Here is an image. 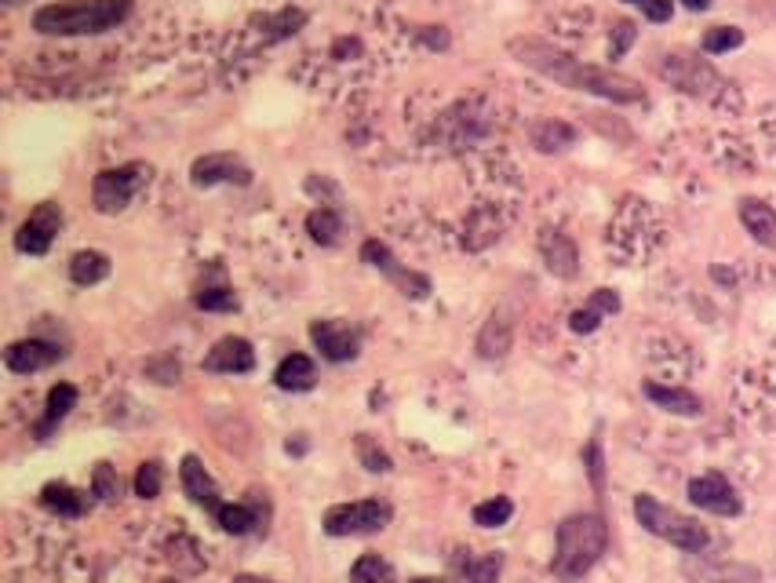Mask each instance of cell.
Instances as JSON below:
<instances>
[{
  "label": "cell",
  "mask_w": 776,
  "mask_h": 583,
  "mask_svg": "<svg viewBox=\"0 0 776 583\" xmlns=\"http://www.w3.org/2000/svg\"><path fill=\"white\" fill-rule=\"evenodd\" d=\"M540 252H544V263H547L550 274L576 278V270H580V252H576V241L569 238V233L544 230L540 233Z\"/></svg>",
  "instance_id": "cell-16"
},
{
  "label": "cell",
  "mask_w": 776,
  "mask_h": 583,
  "mask_svg": "<svg viewBox=\"0 0 776 583\" xmlns=\"http://www.w3.org/2000/svg\"><path fill=\"white\" fill-rule=\"evenodd\" d=\"M73 405H77V387H73V383H55V387L48 391V413H44L41 424L33 427L37 438H48V434L73 413Z\"/></svg>",
  "instance_id": "cell-18"
},
{
  "label": "cell",
  "mask_w": 776,
  "mask_h": 583,
  "mask_svg": "<svg viewBox=\"0 0 776 583\" xmlns=\"http://www.w3.org/2000/svg\"><path fill=\"white\" fill-rule=\"evenodd\" d=\"M583 460H587V475H591V486L602 492L606 489V464H602V445L591 441L587 445V452H583Z\"/></svg>",
  "instance_id": "cell-37"
},
{
  "label": "cell",
  "mask_w": 776,
  "mask_h": 583,
  "mask_svg": "<svg viewBox=\"0 0 776 583\" xmlns=\"http://www.w3.org/2000/svg\"><path fill=\"white\" fill-rule=\"evenodd\" d=\"M350 583H397L394 565L380 554H361L350 569Z\"/></svg>",
  "instance_id": "cell-27"
},
{
  "label": "cell",
  "mask_w": 776,
  "mask_h": 583,
  "mask_svg": "<svg viewBox=\"0 0 776 583\" xmlns=\"http://www.w3.org/2000/svg\"><path fill=\"white\" fill-rule=\"evenodd\" d=\"M4 4H19V0H4Z\"/></svg>",
  "instance_id": "cell-46"
},
{
  "label": "cell",
  "mask_w": 776,
  "mask_h": 583,
  "mask_svg": "<svg viewBox=\"0 0 776 583\" xmlns=\"http://www.w3.org/2000/svg\"><path fill=\"white\" fill-rule=\"evenodd\" d=\"M623 4L642 8V15H645L649 22H671V15H674V4H671V0H623Z\"/></svg>",
  "instance_id": "cell-38"
},
{
  "label": "cell",
  "mask_w": 776,
  "mask_h": 583,
  "mask_svg": "<svg viewBox=\"0 0 776 583\" xmlns=\"http://www.w3.org/2000/svg\"><path fill=\"white\" fill-rule=\"evenodd\" d=\"M310 340L318 343L321 357H329L335 365L358 357V336L346 325H340V321H314L310 325Z\"/></svg>",
  "instance_id": "cell-13"
},
{
  "label": "cell",
  "mask_w": 776,
  "mask_h": 583,
  "mask_svg": "<svg viewBox=\"0 0 776 583\" xmlns=\"http://www.w3.org/2000/svg\"><path fill=\"white\" fill-rule=\"evenodd\" d=\"M645 398L660 405V408H668V413L674 416H700L704 413V405H700V398L693 391H682V387H660V383H645Z\"/></svg>",
  "instance_id": "cell-19"
},
{
  "label": "cell",
  "mask_w": 776,
  "mask_h": 583,
  "mask_svg": "<svg viewBox=\"0 0 776 583\" xmlns=\"http://www.w3.org/2000/svg\"><path fill=\"white\" fill-rule=\"evenodd\" d=\"M303 22H307L303 11H299V8H284V11H278L273 19H267V30H273V33H270L273 41H281V37L299 33V27H303Z\"/></svg>",
  "instance_id": "cell-34"
},
{
  "label": "cell",
  "mask_w": 776,
  "mask_h": 583,
  "mask_svg": "<svg viewBox=\"0 0 776 583\" xmlns=\"http://www.w3.org/2000/svg\"><path fill=\"white\" fill-rule=\"evenodd\" d=\"M507 48L521 66L536 70L540 77L555 81L569 92H587V95L609 98V103H642L645 98V89L634 77H628V73L591 66V62L561 52V48L540 41V37H515Z\"/></svg>",
  "instance_id": "cell-1"
},
{
  "label": "cell",
  "mask_w": 776,
  "mask_h": 583,
  "mask_svg": "<svg viewBox=\"0 0 776 583\" xmlns=\"http://www.w3.org/2000/svg\"><path fill=\"white\" fill-rule=\"evenodd\" d=\"M587 306H594L602 317H606V314H617V310H620V295L612 292V289H598V292L591 295V303H587Z\"/></svg>",
  "instance_id": "cell-42"
},
{
  "label": "cell",
  "mask_w": 776,
  "mask_h": 583,
  "mask_svg": "<svg viewBox=\"0 0 776 583\" xmlns=\"http://www.w3.org/2000/svg\"><path fill=\"white\" fill-rule=\"evenodd\" d=\"M412 583H437V580H412Z\"/></svg>",
  "instance_id": "cell-45"
},
{
  "label": "cell",
  "mask_w": 776,
  "mask_h": 583,
  "mask_svg": "<svg viewBox=\"0 0 776 583\" xmlns=\"http://www.w3.org/2000/svg\"><path fill=\"white\" fill-rule=\"evenodd\" d=\"M391 522V507L380 500H358V503H335L324 514V532L329 537H369Z\"/></svg>",
  "instance_id": "cell-7"
},
{
  "label": "cell",
  "mask_w": 776,
  "mask_h": 583,
  "mask_svg": "<svg viewBox=\"0 0 776 583\" xmlns=\"http://www.w3.org/2000/svg\"><path fill=\"white\" fill-rule=\"evenodd\" d=\"M234 583H270V580H259V576H237Z\"/></svg>",
  "instance_id": "cell-44"
},
{
  "label": "cell",
  "mask_w": 776,
  "mask_h": 583,
  "mask_svg": "<svg viewBox=\"0 0 776 583\" xmlns=\"http://www.w3.org/2000/svg\"><path fill=\"white\" fill-rule=\"evenodd\" d=\"M598 325H602V314H598L594 306L576 310V314L569 317V329H572V332H580V336H587V332H594Z\"/></svg>",
  "instance_id": "cell-40"
},
{
  "label": "cell",
  "mask_w": 776,
  "mask_h": 583,
  "mask_svg": "<svg viewBox=\"0 0 776 583\" xmlns=\"http://www.w3.org/2000/svg\"><path fill=\"white\" fill-rule=\"evenodd\" d=\"M161 583H175V580H161Z\"/></svg>",
  "instance_id": "cell-47"
},
{
  "label": "cell",
  "mask_w": 776,
  "mask_h": 583,
  "mask_svg": "<svg viewBox=\"0 0 776 583\" xmlns=\"http://www.w3.org/2000/svg\"><path fill=\"white\" fill-rule=\"evenodd\" d=\"M358 456H361V464H365L369 470H375V475H386L394 464H391V456H386L383 449H375L369 434H361L358 438Z\"/></svg>",
  "instance_id": "cell-35"
},
{
  "label": "cell",
  "mask_w": 776,
  "mask_h": 583,
  "mask_svg": "<svg viewBox=\"0 0 776 583\" xmlns=\"http://www.w3.org/2000/svg\"><path fill=\"white\" fill-rule=\"evenodd\" d=\"M741 222L762 248H776V212L766 201L744 197V201H741Z\"/></svg>",
  "instance_id": "cell-17"
},
{
  "label": "cell",
  "mask_w": 776,
  "mask_h": 583,
  "mask_svg": "<svg viewBox=\"0 0 776 583\" xmlns=\"http://www.w3.org/2000/svg\"><path fill=\"white\" fill-rule=\"evenodd\" d=\"M146 372H149V376H154L157 383H175V379H179V362H175V357H157V362H149L146 365Z\"/></svg>",
  "instance_id": "cell-41"
},
{
  "label": "cell",
  "mask_w": 776,
  "mask_h": 583,
  "mask_svg": "<svg viewBox=\"0 0 776 583\" xmlns=\"http://www.w3.org/2000/svg\"><path fill=\"white\" fill-rule=\"evenodd\" d=\"M190 183L197 190H208V186H219V183L248 186L252 183V168L237 154H205L190 165Z\"/></svg>",
  "instance_id": "cell-9"
},
{
  "label": "cell",
  "mask_w": 776,
  "mask_h": 583,
  "mask_svg": "<svg viewBox=\"0 0 776 583\" xmlns=\"http://www.w3.org/2000/svg\"><path fill=\"white\" fill-rule=\"evenodd\" d=\"M161 486H165V475H161V464H143L139 470H135V496H143V500H157L161 496Z\"/></svg>",
  "instance_id": "cell-32"
},
{
  "label": "cell",
  "mask_w": 776,
  "mask_h": 583,
  "mask_svg": "<svg viewBox=\"0 0 776 583\" xmlns=\"http://www.w3.org/2000/svg\"><path fill=\"white\" fill-rule=\"evenodd\" d=\"M59 230H62V208L55 201H41L27 216V222L19 227L15 248H19V252H27V256H44L48 248H52Z\"/></svg>",
  "instance_id": "cell-8"
},
{
  "label": "cell",
  "mask_w": 776,
  "mask_h": 583,
  "mask_svg": "<svg viewBox=\"0 0 776 583\" xmlns=\"http://www.w3.org/2000/svg\"><path fill=\"white\" fill-rule=\"evenodd\" d=\"M41 503L52 514H62V518H81L87 511V500L77 489H70L66 481H48V486L41 489Z\"/></svg>",
  "instance_id": "cell-23"
},
{
  "label": "cell",
  "mask_w": 776,
  "mask_h": 583,
  "mask_svg": "<svg viewBox=\"0 0 776 583\" xmlns=\"http://www.w3.org/2000/svg\"><path fill=\"white\" fill-rule=\"evenodd\" d=\"M634 518L638 525H642L645 532H653V537L668 540L671 548H679L685 554H700L707 548V529L693 522V518H685L682 511H674V507L660 503L656 496H638L634 500Z\"/></svg>",
  "instance_id": "cell-4"
},
{
  "label": "cell",
  "mask_w": 776,
  "mask_h": 583,
  "mask_svg": "<svg viewBox=\"0 0 776 583\" xmlns=\"http://www.w3.org/2000/svg\"><path fill=\"white\" fill-rule=\"evenodd\" d=\"M685 576L693 583H758V569L751 565H696L685 562Z\"/></svg>",
  "instance_id": "cell-21"
},
{
  "label": "cell",
  "mask_w": 776,
  "mask_h": 583,
  "mask_svg": "<svg viewBox=\"0 0 776 583\" xmlns=\"http://www.w3.org/2000/svg\"><path fill=\"white\" fill-rule=\"evenodd\" d=\"M478 351L482 357H504L510 351V329H507V321H489L482 332V340H478Z\"/></svg>",
  "instance_id": "cell-31"
},
{
  "label": "cell",
  "mask_w": 776,
  "mask_h": 583,
  "mask_svg": "<svg viewBox=\"0 0 776 583\" xmlns=\"http://www.w3.org/2000/svg\"><path fill=\"white\" fill-rule=\"evenodd\" d=\"M314 379H318V372L307 354H288L278 365V372H273V383H278L281 391H310Z\"/></svg>",
  "instance_id": "cell-20"
},
{
  "label": "cell",
  "mask_w": 776,
  "mask_h": 583,
  "mask_svg": "<svg viewBox=\"0 0 776 583\" xmlns=\"http://www.w3.org/2000/svg\"><path fill=\"white\" fill-rule=\"evenodd\" d=\"M201 310H234L237 306V295L230 289H205V292H197V300H194Z\"/></svg>",
  "instance_id": "cell-36"
},
{
  "label": "cell",
  "mask_w": 776,
  "mask_h": 583,
  "mask_svg": "<svg viewBox=\"0 0 776 583\" xmlns=\"http://www.w3.org/2000/svg\"><path fill=\"white\" fill-rule=\"evenodd\" d=\"M609 548V529H606V518L598 514H572L566 522L558 525V543H555V569L558 580H580L587 576L591 569L602 562V554Z\"/></svg>",
  "instance_id": "cell-3"
},
{
  "label": "cell",
  "mask_w": 776,
  "mask_h": 583,
  "mask_svg": "<svg viewBox=\"0 0 776 583\" xmlns=\"http://www.w3.org/2000/svg\"><path fill=\"white\" fill-rule=\"evenodd\" d=\"M361 259H365L369 267L383 270V274L391 278L405 295H412V300H423V295L431 292V281L423 278V274H412V270H405L383 241H365V244H361Z\"/></svg>",
  "instance_id": "cell-11"
},
{
  "label": "cell",
  "mask_w": 776,
  "mask_h": 583,
  "mask_svg": "<svg viewBox=\"0 0 776 583\" xmlns=\"http://www.w3.org/2000/svg\"><path fill=\"white\" fill-rule=\"evenodd\" d=\"M510 514H515V503L507 500V496H496V500H485L474 507V525L482 529H499L510 522Z\"/></svg>",
  "instance_id": "cell-29"
},
{
  "label": "cell",
  "mask_w": 776,
  "mask_h": 583,
  "mask_svg": "<svg viewBox=\"0 0 776 583\" xmlns=\"http://www.w3.org/2000/svg\"><path fill=\"white\" fill-rule=\"evenodd\" d=\"M576 143V128L566 121H555V117H547V121H536L532 124V146L540 154H558V150H569V146Z\"/></svg>",
  "instance_id": "cell-22"
},
{
  "label": "cell",
  "mask_w": 776,
  "mask_h": 583,
  "mask_svg": "<svg viewBox=\"0 0 776 583\" xmlns=\"http://www.w3.org/2000/svg\"><path fill=\"white\" fill-rule=\"evenodd\" d=\"M682 4L690 8V11H707V8H711V0H682Z\"/></svg>",
  "instance_id": "cell-43"
},
{
  "label": "cell",
  "mask_w": 776,
  "mask_h": 583,
  "mask_svg": "<svg viewBox=\"0 0 776 583\" xmlns=\"http://www.w3.org/2000/svg\"><path fill=\"white\" fill-rule=\"evenodd\" d=\"M741 44H744V30H736V27H711V30L704 33V41H700V48H704L707 55L736 52Z\"/></svg>",
  "instance_id": "cell-30"
},
{
  "label": "cell",
  "mask_w": 776,
  "mask_h": 583,
  "mask_svg": "<svg viewBox=\"0 0 776 583\" xmlns=\"http://www.w3.org/2000/svg\"><path fill=\"white\" fill-rule=\"evenodd\" d=\"M205 368H208V372H227V376H241V372H252V368H256V351H252V343L241 340V336L219 340V343L208 351Z\"/></svg>",
  "instance_id": "cell-15"
},
{
  "label": "cell",
  "mask_w": 776,
  "mask_h": 583,
  "mask_svg": "<svg viewBox=\"0 0 776 583\" xmlns=\"http://www.w3.org/2000/svg\"><path fill=\"white\" fill-rule=\"evenodd\" d=\"M634 37H638V30H634V22H617V30H612V44H609V55L612 59H620L623 52H628V48L634 44Z\"/></svg>",
  "instance_id": "cell-39"
},
{
  "label": "cell",
  "mask_w": 776,
  "mask_h": 583,
  "mask_svg": "<svg viewBox=\"0 0 776 583\" xmlns=\"http://www.w3.org/2000/svg\"><path fill=\"white\" fill-rule=\"evenodd\" d=\"M132 15V0H59L33 11V30L44 37H95L117 30Z\"/></svg>",
  "instance_id": "cell-2"
},
{
  "label": "cell",
  "mask_w": 776,
  "mask_h": 583,
  "mask_svg": "<svg viewBox=\"0 0 776 583\" xmlns=\"http://www.w3.org/2000/svg\"><path fill=\"white\" fill-rule=\"evenodd\" d=\"M216 522L223 532H230V537H245V532H252L262 518H259L256 507H248V503H223Z\"/></svg>",
  "instance_id": "cell-26"
},
{
  "label": "cell",
  "mask_w": 776,
  "mask_h": 583,
  "mask_svg": "<svg viewBox=\"0 0 776 583\" xmlns=\"http://www.w3.org/2000/svg\"><path fill=\"white\" fill-rule=\"evenodd\" d=\"M146 183H149V165H143V160H132V165H121V168H103L92 183L95 212L99 216L124 212V208L146 190Z\"/></svg>",
  "instance_id": "cell-5"
},
{
  "label": "cell",
  "mask_w": 776,
  "mask_h": 583,
  "mask_svg": "<svg viewBox=\"0 0 776 583\" xmlns=\"http://www.w3.org/2000/svg\"><path fill=\"white\" fill-rule=\"evenodd\" d=\"M340 230H343L340 212H335V208H329V205H321V208H314V212L307 216V233L318 244H335Z\"/></svg>",
  "instance_id": "cell-28"
},
{
  "label": "cell",
  "mask_w": 776,
  "mask_h": 583,
  "mask_svg": "<svg viewBox=\"0 0 776 583\" xmlns=\"http://www.w3.org/2000/svg\"><path fill=\"white\" fill-rule=\"evenodd\" d=\"M92 492L99 500H117L121 496V475L110 464H99L95 475H92Z\"/></svg>",
  "instance_id": "cell-33"
},
{
  "label": "cell",
  "mask_w": 776,
  "mask_h": 583,
  "mask_svg": "<svg viewBox=\"0 0 776 583\" xmlns=\"http://www.w3.org/2000/svg\"><path fill=\"white\" fill-rule=\"evenodd\" d=\"M70 278H73V284H99V281H106L110 278V256H103V252H92V248H87V252H77L70 259Z\"/></svg>",
  "instance_id": "cell-25"
},
{
  "label": "cell",
  "mask_w": 776,
  "mask_h": 583,
  "mask_svg": "<svg viewBox=\"0 0 776 583\" xmlns=\"http://www.w3.org/2000/svg\"><path fill=\"white\" fill-rule=\"evenodd\" d=\"M459 583H499L504 573V554H467L456 562Z\"/></svg>",
  "instance_id": "cell-24"
},
{
  "label": "cell",
  "mask_w": 776,
  "mask_h": 583,
  "mask_svg": "<svg viewBox=\"0 0 776 583\" xmlns=\"http://www.w3.org/2000/svg\"><path fill=\"white\" fill-rule=\"evenodd\" d=\"M690 500L700 507V511L718 514V518H736V514L744 511L741 496H736V489L722 475H700V478H693L690 481Z\"/></svg>",
  "instance_id": "cell-10"
},
{
  "label": "cell",
  "mask_w": 776,
  "mask_h": 583,
  "mask_svg": "<svg viewBox=\"0 0 776 583\" xmlns=\"http://www.w3.org/2000/svg\"><path fill=\"white\" fill-rule=\"evenodd\" d=\"M656 73L671 84V89H679L685 95H696V98H711V95H718L725 89L722 73L711 66L707 59H700L693 52H668V55H660Z\"/></svg>",
  "instance_id": "cell-6"
},
{
  "label": "cell",
  "mask_w": 776,
  "mask_h": 583,
  "mask_svg": "<svg viewBox=\"0 0 776 583\" xmlns=\"http://www.w3.org/2000/svg\"><path fill=\"white\" fill-rule=\"evenodd\" d=\"M62 357V351L55 343L48 340H19L11 343L4 351V365L15 372V376H33V372H41L48 365H55Z\"/></svg>",
  "instance_id": "cell-12"
},
{
  "label": "cell",
  "mask_w": 776,
  "mask_h": 583,
  "mask_svg": "<svg viewBox=\"0 0 776 583\" xmlns=\"http://www.w3.org/2000/svg\"><path fill=\"white\" fill-rule=\"evenodd\" d=\"M179 478H183L186 496H190V500H194L197 507H201V511L219 514V507H223V500H219V486H216V478L208 475L205 464L197 460V456H183Z\"/></svg>",
  "instance_id": "cell-14"
}]
</instances>
